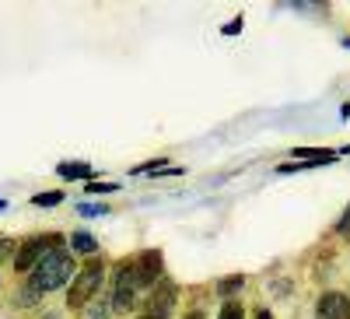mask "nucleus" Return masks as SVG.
<instances>
[{"mask_svg":"<svg viewBox=\"0 0 350 319\" xmlns=\"http://www.w3.org/2000/svg\"><path fill=\"white\" fill-rule=\"evenodd\" d=\"M77 267H74V256L67 249H53L46 253L39 264L32 267V292L42 295V292H56V288H64L67 281H74Z\"/></svg>","mask_w":350,"mask_h":319,"instance_id":"f257e3e1","label":"nucleus"},{"mask_svg":"<svg viewBox=\"0 0 350 319\" xmlns=\"http://www.w3.org/2000/svg\"><path fill=\"white\" fill-rule=\"evenodd\" d=\"M102 277H105V267H102V259H92L81 274H74L70 281V295H67V305L70 309H84L88 298H92L98 288H102Z\"/></svg>","mask_w":350,"mask_h":319,"instance_id":"f03ea898","label":"nucleus"},{"mask_svg":"<svg viewBox=\"0 0 350 319\" xmlns=\"http://www.w3.org/2000/svg\"><path fill=\"white\" fill-rule=\"evenodd\" d=\"M64 246V239L60 235H42V239H28L18 253H14V270H32L39 259L46 256V253H53V249H60Z\"/></svg>","mask_w":350,"mask_h":319,"instance_id":"7ed1b4c3","label":"nucleus"},{"mask_svg":"<svg viewBox=\"0 0 350 319\" xmlns=\"http://www.w3.org/2000/svg\"><path fill=\"white\" fill-rule=\"evenodd\" d=\"M130 274H133V284L137 288H154L158 284V274H161V253L158 249H148L137 264H130Z\"/></svg>","mask_w":350,"mask_h":319,"instance_id":"20e7f679","label":"nucleus"},{"mask_svg":"<svg viewBox=\"0 0 350 319\" xmlns=\"http://www.w3.org/2000/svg\"><path fill=\"white\" fill-rule=\"evenodd\" d=\"M175 305V288L172 284H154V292L144 302V319H165Z\"/></svg>","mask_w":350,"mask_h":319,"instance_id":"39448f33","label":"nucleus"},{"mask_svg":"<svg viewBox=\"0 0 350 319\" xmlns=\"http://www.w3.org/2000/svg\"><path fill=\"white\" fill-rule=\"evenodd\" d=\"M319 319H350V298L340 295V292H329L319 298V309H315Z\"/></svg>","mask_w":350,"mask_h":319,"instance_id":"423d86ee","label":"nucleus"},{"mask_svg":"<svg viewBox=\"0 0 350 319\" xmlns=\"http://www.w3.org/2000/svg\"><path fill=\"white\" fill-rule=\"evenodd\" d=\"M56 172H60L64 179H88V176H92V165H84V162H64Z\"/></svg>","mask_w":350,"mask_h":319,"instance_id":"0eeeda50","label":"nucleus"},{"mask_svg":"<svg viewBox=\"0 0 350 319\" xmlns=\"http://www.w3.org/2000/svg\"><path fill=\"white\" fill-rule=\"evenodd\" d=\"M295 158H301V162H308V165H319V162H333V158H336V151H319V148H298V151H295Z\"/></svg>","mask_w":350,"mask_h":319,"instance_id":"6e6552de","label":"nucleus"},{"mask_svg":"<svg viewBox=\"0 0 350 319\" xmlns=\"http://www.w3.org/2000/svg\"><path fill=\"white\" fill-rule=\"evenodd\" d=\"M74 249H77V253H84V256H95L98 242H95L92 235H88V231H77V235H74Z\"/></svg>","mask_w":350,"mask_h":319,"instance_id":"1a4fd4ad","label":"nucleus"},{"mask_svg":"<svg viewBox=\"0 0 350 319\" xmlns=\"http://www.w3.org/2000/svg\"><path fill=\"white\" fill-rule=\"evenodd\" d=\"M242 284H245V277H224L221 284H217V292L231 302V295H235V292H242Z\"/></svg>","mask_w":350,"mask_h":319,"instance_id":"9d476101","label":"nucleus"},{"mask_svg":"<svg viewBox=\"0 0 350 319\" xmlns=\"http://www.w3.org/2000/svg\"><path fill=\"white\" fill-rule=\"evenodd\" d=\"M217 319H245V309L239 305V302H224L221 305V316Z\"/></svg>","mask_w":350,"mask_h":319,"instance_id":"9b49d317","label":"nucleus"},{"mask_svg":"<svg viewBox=\"0 0 350 319\" xmlns=\"http://www.w3.org/2000/svg\"><path fill=\"white\" fill-rule=\"evenodd\" d=\"M60 200H64L60 193H39V196H32V204L36 207H53V204H60Z\"/></svg>","mask_w":350,"mask_h":319,"instance_id":"f8f14e48","label":"nucleus"},{"mask_svg":"<svg viewBox=\"0 0 350 319\" xmlns=\"http://www.w3.org/2000/svg\"><path fill=\"white\" fill-rule=\"evenodd\" d=\"M340 235H350V207H347V214H343V221H340Z\"/></svg>","mask_w":350,"mask_h":319,"instance_id":"ddd939ff","label":"nucleus"},{"mask_svg":"<svg viewBox=\"0 0 350 319\" xmlns=\"http://www.w3.org/2000/svg\"><path fill=\"white\" fill-rule=\"evenodd\" d=\"M239 28H242V18H235V21H231V25H224V32H228V36H235Z\"/></svg>","mask_w":350,"mask_h":319,"instance_id":"4468645a","label":"nucleus"},{"mask_svg":"<svg viewBox=\"0 0 350 319\" xmlns=\"http://www.w3.org/2000/svg\"><path fill=\"white\" fill-rule=\"evenodd\" d=\"M256 319H273V316H270L267 309H262V312H256Z\"/></svg>","mask_w":350,"mask_h":319,"instance_id":"2eb2a0df","label":"nucleus"},{"mask_svg":"<svg viewBox=\"0 0 350 319\" xmlns=\"http://www.w3.org/2000/svg\"><path fill=\"white\" fill-rule=\"evenodd\" d=\"M8 249H11V242H0V256H4Z\"/></svg>","mask_w":350,"mask_h":319,"instance_id":"dca6fc26","label":"nucleus"},{"mask_svg":"<svg viewBox=\"0 0 350 319\" xmlns=\"http://www.w3.org/2000/svg\"><path fill=\"white\" fill-rule=\"evenodd\" d=\"M186 319H203V316H200V312H189V316H186Z\"/></svg>","mask_w":350,"mask_h":319,"instance_id":"f3484780","label":"nucleus"}]
</instances>
